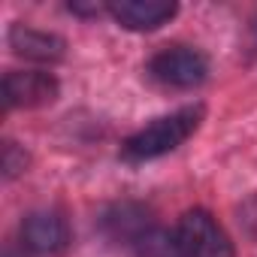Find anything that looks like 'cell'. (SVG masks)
<instances>
[{"instance_id":"cell-1","label":"cell","mask_w":257,"mask_h":257,"mask_svg":"<svg viewBox=\"0 0 257 257\" xmlns=\"http://www.w3.org/2000/svg\"><path fill=\"white\" fill-rule=\"evenodd\" d=\"M203 121V106H185L176 109L173 115H164L152 121L149 127L137 131L131 140L121 146V155L127 161H155L170 152H176L191 134H197V127Z\"/></svg>"},{"instance_id":"cell-2","label":"cell","mask_w":257,"mask_h":257,"mask_svg":"<svg viewBox=\"0 0 257 257\" xmlns=\"http://www.w3.org/2000/svg\"><path fill=\"white\" fill-rule=\"evenodd\" d=\"M173 242L182 257H233L230 236L206 209H188L173 230Z\"/></svg>"},{"instance_id":"cell-3","label":"cell","mask_w":257,"mask_h":257,"mask_svg":"<svg viewBox=\"0 0 257 257\" xmlns=\"http://www.w3.org/2000/svg\"><path fill=\"white\" fill-rule=\"evenodd\" d=\"M149 76L164 88H197L209 76V61L188 46H170L149 61Z\"/></svg>"},{"instance_id":"cell-4","label":"cell","mask_w":257,"mask_h":257,"mask_svg":"<svg viewBox=\"0 0 257 257\" xmlns=\"http://www.w3.org/2000/svg\"><path fill=\"white\" fill-rule=\"evenodd\" d=\"M22 242L34 254H61L70 245V224L64 215L40 209L22 221Z\"/></svg>"},{"instance_id":"cell-5","label":"cell","mask_w":257,"mask_h":257,"mask_svg":"<svg viewBox=\"0 0 257 257\" xmlns=\"http://www.w3.org/2000/svg\"><path fill=\"white\" fill-rule=\"evenodd\" d=\"M106 13L127 31H158L164 28L179 7L167 4V0H115V4L106 7Z\"/></svg>"},{"instance_id":"cell-6","label":"cell","mask_w":257,"mask_h":257,"mask_svg":"<svg viewBox=\"0 0 257 257\" xmlns=\"http://www.w3.org/2000/svg\"><path fill=\"white\" fill-rule=\"evenodd\" d=\"M55 97H58V79L49 73H7L4 79L7 109H16V106L34 109V106L55 103Z\"/></svg>"},{"instance_id":"cell-7","label":"cell","mask_w":257,"mask_h":257,"mask_svg":"<svg viewBox=\"0 0 257 257\" xmlns=\"http://www.w3.org/2000/svg\"><path fill=\"white\" fill-rule=\"evenodd\" d=\"M10 46L16 55L28 58V61H40V64H55L64 58L67 43L49 31H37L28 25H13L10 28Z\"/></svg>"},{"instance_id":"cell-8","label":"cell","mask_w":257,"mask_h":257,"mask_svg":"<svg viewBox=\"0 0 257 257\" xmlns=\"http://www.w3.org/2000/svg\"><path fill=\"white\" fill-rule=\"evenodd\" d=\"M4 170H7V179H16L19 173L28 170V155L25 149H19L16 143H7L4 146Z\"/></svg>"}]
</instances>
